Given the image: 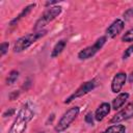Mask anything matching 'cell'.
Segmentation results:
<instances>
[{"label":"cell","mask_w":133,"mask_h":133,"mask_svg":"<svg viewBox=\"0 0 133 133\" xmlns=\"http://www.w3.org/2000/svg\"><path fill=\"white\" fill-rule=\"evenodd\" d=\"M34 115L33 109L29 103H26L22 106L20 111L17 114L15 122L12 123L8 133H23L27 128L28 123L32 119Z\"/></svg>","instance_id":"cell-1"},{"label":"cell","mask_w":133,"mask_h":133,"mask_svg":"<svg viewBox=\"0 0 133 133\" xmlns=\"http://www.w3.org/2000/svg\"><path fill=\"white\" fill-rule=\"evenodd\" d=\"M8 46H9V44H8L7 42H4V43L1 44V46H0V55H1V56H3V55L7 52Z\"/></svg>","instance_id":"cell-17"},{"label":"cell","mask_w":133,"mask_h":133,"mask_svg":"<svg viewBox=\"0 0 133 133\" xmlns=\"http://www.w3.org/2000/svg\"><path fill=\"white\" fill-rule=\"evenodd\" d=\"M85 122L90 124V125H92V123H94V115H92L91 112H89V113H87L85 115Z\"/></svg>","instance_id":"cell-20"},{"label":"cell","mask_w":133,"mask_h":133,"mask_svg":"<svg viewBox=\"0 0 133 133\" xmlns=\"http://www.w3.org/2000/svg\"><path fill=\"white\" fill-rule=\"evenodd\" d=\"M124 29V22L119 19H116L106 30V34L109 37H115Z\"/></svg>","instance_id":"cell-9"},{"label":"cell","mask_w":133,"mask_h":133,"mask_svg":"<svg viewBox=\"0 0 133 133\" xmlns=\"http://www.w3.org/2000/svg\"><path fill=\"white\" fill-rule=\"evenodd\" d=\"M128 98H129V94L128 92H122V94H119L112 101V109L117 110L118 108H121L126 103V101L128 100Z\"/></svg>","instance_id":"cell-11"},{"label":"cell","mask_w":133,"mask_h":133,"mask_svg":"<svg viewBox=\"0 0 133 133\" xmlns=\"http://www.w3.org/2000/svg\"><path fill=\"white\" fill-rule=\"evenodd\" d=\"M124 18H125V20H130V19H132V18H133V8H130V9H128L127 11H125Z\"/></svg>","instance_id":"cell-19"},{"label":"cell","mask_w":133,"mask_h":133,"mask_svg":"<svg viewBox=\"0 0 133 133\" xmlns=\"http://www.w3.org/2000/svg\"><path fill=\"white\" fill-rule=\"evenodd\" d=\"M18 77H19V72H18V71H15V70L11 71V72L9 73V75L7 76V78H6V83H7L8 85L15 83L16 80L18 79Z\"/></svg>","instance_id":"cell-15"},{"label":"cell","mask_w":133,"mask_h":133,"mask_svg":"<svg viewBox=\"0 0 133 133\" xmlns=\"http://www.w3.org/2000/svg\"><path fill=\"white\" fill-rule=\"evenodd\" d=\"M65 45H66V41H65V39L59 41V42L54 46V48H53V50H52V52H51V57H52V58L57 57V56L64 50Z\"/></svg>","instance_id":"cell-12"},{"label":"cell","mask_w":133,"mask_h":133,"mask_svg":"<svg viewBox=\"0 0 133 133\" xmlns=\"http://www.w3.org/2000/svg\"><path fill=\"white\" fill-rule=\"evenodd\" d=\"M102 133H126V128L124 125H112Z\"/></svg>","instance_id":"cell-14"},{"label":"cell","mask_w":133,"mask_h":133,"mask_svg":"<svg viewBox=\"0 0 133 133\" xmlns=\"http://www.w3.org/2000/svg\"><path fill=\"white\" fill-rule=\"evenodd\" d=\"M126 80H127V75L125 73H117L113 77L112 82H111V90H112V92H115V94L119 92L122 87L126 83Z\"/></svg>","instance_id":"cell-8"},{"label":"cell","mask_w":133,"mask_h":133,"mask_svg":"<svg viewBox=\"0 0 133 133\" xmlns=\"http://www.w3.org/2000/svg\"><path fill=\"white\" fill-rule=\"evenodd\" d=\"M34 6H35V4H34V3H33V4H30V5H28V6H26V7H25V8L22 10V12H21V14H20V15H19V16H18L16 19H14V20L10 22V25H11V26H14V25H15L16 23H18V22H19V21H20L22 18L26 17V16H27V15H28V14L31 11V9H32Z\"/></svg>","instance_id":"cell-13"},{"label":"cell","mask_w":133,"mask_h":133,"mask_svg":"<svg viewBox=\"0 0 133 133\" xmlns=\"http://www.w3.org/2000/svg\"><path fill=\"white\" fill-rule=\"evenodd\" d=\"M133 116V103H129L127 104V106L125 108H123L121 111H118L116 114H114L112 116V118L110 119L111 124H116L123 121H127L129 118H131Z\"/></svg>","instance_id":"cell-7"},{"label":"cell","mask_w":133,"mask_h":133,"mask_svg":"<svg viewBox=\"0 0 133 133\" xmlns=\"http://www.w3.org/2000/svg\"><path fill=\"white\" fill-rule=\"evenodd\" d=\"M79 112H80V109L77 106L72 107L69 110H66L63 113V115L60 117V119L58 121L57 125L55 126V131L57 133H61L64 130H66L70 127V125L75 121V118L78 116Z\"/></svg>","instance_id":"cell-3"},{"label":"cell","mask_w":133,"mask_h":133,"mask_svg":"<svg viewBox=\"0 0 133 133\" xmlns=\"http://www.w3.org/2000/svg\"><path fill=\"white\" fill-rule=\"evenodd\" d=\"M129 81H130V82H132V81H133V73L131 74V76H130V79H129Z\"/></svg>","instance_id":"cell-21"},{"label":"cell","mask_w":133,"mask_h":133,"mask_svg":"<svg viewBox=\"0 0 133 133\" xmlns=\"http://www.w3.org/2000/svg\"><path fill=\"white\" fill-rule=\"evenodd\" d=\"M46 33H47L46 30H41V31H37L34 33H29V34H26V35L20 37L19 39H17L15 42L14 51L15 52H22V51L26 50L28 47H30L33 43H35L38 38L44 36Z\"/></svg>","instance_id":"cell-2"},{"label":"cell","mask_w":133,"mask_h":133,"mask_svg":"<svg viewBox=\"0 0 133 133\" xmlns=\"http://www.w3.org/2000/svg\"><path fill=\"white\" fill-rule=\"evenodd\" d=\"M95 86H96V81H95L94 79H92V80H89V81H87V82H85V83H83L82 85H80L79 88L76 89L75 92H73V94L64 101V103H65V104H69V103H71L72 101H74L75 99L85 96L86 94H88L89 91H91V90L95 88Z\"/></svg>","instance_id":"cell-6"},{"label":"cell","mask_w":133,"mask_h":133,"mask_svg":"<svg viewBox=\"0 0 133 133\" xmlns=\"http://www.w3.org/2000/svg\"><path fill=\"white\" fill-rule=\"evenodd\" d=\"M110 104L109 103H102L99 107H98V109L96 110V113H95V118H96V121H98V122H101V121H103L104 118H105V116H107L108 114H109V112H110Z\"/></svg>","instance_id":"cell-10"},{"label":"cell","mask_w":133,"mask_h":133,"mask_svg":"<svg viewBox=\"0 0 133 133\" xmlns=\"http://www.w3.org/2000/svg\"><path fill=\"white\" fill-rule=\"evenodd\" d=\"M132 52H133V45H131L130 47H128L127 50L124 52V54H123V59H127V58L131 55Z\"/></svg>","instance_id":"cell-18"},{"label":"cell","mask_w":133,"mask_h":133,"mask_svg":"<svg viewBox=\"0 0 133 133\" xmlns=\"http://www.w3.org/2000/svg\"><path fill=\"white\" fill-rule=\"evenodd\" d=\"M106 43V36H101L100 38H98L96 41V43L89 47L84 48L83 50H81L78 53V58L79 59H88L90 57H92L99 50L102 49V47L104 46V44Z\"/></svg>","instance_id":"cell-5"},{"label":"cell","mask_w":133,"mask_h":133,"mask_svg":"<svg viewBox=\"0 0 133 133\" xmlns=\"http://www.w3.org/2000/svg\"><path fill=\"white\" fill-rule=\"evenodd\" d=\"M122 41L125 43H132L133 42V29L128 30L122 37Z\"/></svg>","instance_id":"cell-16"},{"label":"cell","mask_w":133,"mask_h":133,"mask_svg":"<svg viewBox=\"0 0 133 133\" xmlns=\"http://www.w3.org/2000/svg\"><path fill=\"white\" fill-rule=\"evenodd\" d=\"M61 12V7L60 6H53L48 8L43 15L42 17L36 21L35 26H34V30H38L41 31L48 23H50L51 21H53L56 17H58Z\"/></svg>","instance_id":"cell-4"},{"label":"cell","mask_w":133,"mask_h":133,"mask_svg":"<svg viewBox=\"0 0 133 133\" xmlns=\"http://www.w3.org/2000/svg\"><path fill=\"white\" fill-rule=\"evenodd\" d=\"M39 133H44V132H39Z\"/></svg>","instance_id":"cell-22"}]
</instances>
